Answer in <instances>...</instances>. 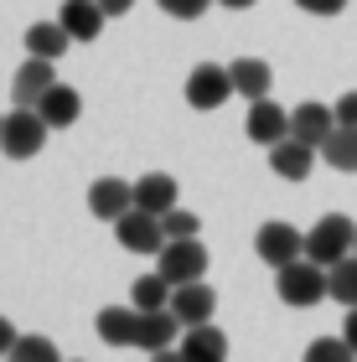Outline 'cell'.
Segmentation results:
<instances>
[{
    "label": "cell",
    "mask_w": 357,
    "mask_h": 362,
    "mask_svg": "<svg viewBox=\"0 0 357 362\" xmlns=\"http://www.w3.org/2000/svg\"><path fill=\"white\" fill-rule=\"evenodd\" d=\"M280 279H274V290H280V300L290 310H311L321 300H332V274L327 264H316L311 254H300V259H290L285 269H274Z\"/></svg>",
    "instance_id": "obj_1"
},
{
    "label": "cell",
    "mask_w": 357,
    "mask_h": 362,
    "mask_svg": "<svg viewBox=\"0 0 357 362\" xmlns=\"http://www.w3.org/2000/svg\"><path fill=\"white\" fill-rule=\"evenodd\" d=\"M47 129H52V124L42 119V109L16 104V109L6 114V124H0V151H6L11 160H31V156H42Z\"/></svg>",
    "instance_id": "obj_2"
},
{
    "label": "cell",
    "mask_w": 357,
    "mask_h": 362,
    "mask_svg": "<svg viewBox=\"0 0 357 362\" xmlns=\"http://www.w3.org/2000/svg\"><path fill=\"white\" fill-rule=\"evenodd\" d=\"M357 249V223L347 218V212H327L311 233H305V254L316 259V264H336V259H347Z\"/></svg>",
    "instance_id": "obj_3"
},
{
    "label": "cell",
    "mask_w": 357,
    "mask_h": 362,
    "mask_svg": "<svg viewBox=\"0 0 357 362\" xmlns=\"http://www.w3.org/2000/svg\"><path fill=\"white\" fill-rule=\"evenodd\" d=\"M115 238H119L124 254H160L166 249V223H160V212H151V207H129L115 223Z\"/></svg>",
    "instance_id": "obj_4"
},
{
    "label": "cell",
    "mask_w": 357,
    "mask_h": 362,
    "mask_svg": "<svg viewBox=\"0 0 357 362\" xmlns=\"http://www.w3.org/2000/svg\"><path fill=\"white\" fill-rule=\"evenodd\" d=\"M228 93H238V88H233V68H223V62H197L187 73V104L192 109H223Z\"/></svg>",
    "instance_id": "obj_5"
},
{
    "label": "cell",
    "mask_w": 357,
    "mask_h": 362,
    "mask_svg": "<svg viewBox=\"0 0 357 362\" xmlns=\"http://www.w3.org/2000/svg\"><path fill=\"white\" fill-rule=\"evenodd\" d=\"M156 269L171 279V285H187V279L207 274V249L202 238H166V249L156 254Z\"/></svg>",
    "instance_id": "obj_6"
},
{
    "label": "cell",
    "mask_w": 357,
    "mask_h": 362,
    "mask_svg": "<svg viewBox=\"0 0 357 362\" xmlns=\"http://www.w3.org/2000/svg\"><path fill=\"white\" fill-rule=\"evenodd\" d=\"M254 254L264 259L269 269H285L290 259H300L305 254V233L300 228H290V223H259V233H254Z\"/></svg>",
    "instance_id": "obj_7"
},
{
    "label": "cell",
    "mask_w": 357,
    "mask_h": 362,
    "mask_svg": "<svg viewBox=\"0 0 357 362\" xmlns=\"http://www.w3.org/2000/svg\"><path fill=\"white\" fill-rule=\"evenodd\" d=\"M243 135H249L254 145H280L285 135H290V109H280L274 98L264 93V98H249V114H243Z\"/></svg>",
    "instance_id": "obj_8"
},
{
    "label": "cell",
    "mask_w": 357,
    "mask_h": 362,
    "mask_svg": "<svg viewBox=\"0 0 357 362\" xmlns=\"http://www.w3.org/2000/svg\"><path fill=\"white\" fill-rule=\"evenodd\" d=\"M135 207V181H119V176H99L88 187V212L99 223H119L124 212Z\"/></svg>",
    "instance_id": "obj_9"
},
{
    "label": "cell",
    "mask_w": 357,
    "mask_h": 362,
    "mask_svg": "<svg viewBox=\"0 0 357 362\" xmlns=\"http://www.w3.org/2000/svg\"><path fill=\"white\" fill-rule=\"evenodd\" d=\"M336 124H342V119H336V104H316V98H305V104L290 109V135L305 140V145H316V151L327 145V135Z\"/></svg>",
    "instance_id": "obj_10"
},
{
    "label": "cell",
    "mask_w": 357,
    "mask_h": 362,
    "mask_svg": "<svg viewBox=\"0 0 357 362\" xmlns=\"http://www.w3.org/2000/svg\"><path fill=\"white\" fill-rule=\"evenodd\" d=\"M182 316H176L171 305H160V310H140V341L135 347H145L151 357H166L176 347V337H182Z\"/></svg>",
    "instance_id": "obj_11"
},
{
    "label": "cell",
    "mask_w": 357,
    "mask_h": 362,
    "mask_svg": "<svg viewBox=\"0 0 357 362\" xmlns=\"http://www.w3.org/2000/svg\"><path fill=\"white\" fill-rule=\"evenodd\" d=\"M57 83V73H52V57H37V52H26V62L16 68V78H11V98L16 104H31L37 109L42 104V93Z\"/></svg>",
    "instance_id": "obj_12"
},
{
    "label": "cell",
    "mask_w": 357,
    "mask_h": 362,
    "mask_svg": "<svg viewBox=\"0 0 357 362\" xmlns=\"http://www.w3.org/2000/svg\"><path fill=\"white\" fill-rule=\"evenodd\" d=\"M316 156H321L316 145L285 135L280 145H269V171L280 176V181H305V176H311V166H316Z\"/></svg>",
    "instance_id": "obj_13"
},
{
    "label": "cell",
    "mask_w": 357,
    "mask_h": 362,
    "mask_svg": "<svg viewBox=\"0 0 357 362\" xmlns=\"http://www.w3.org/2000/svg\"><path fill=\"white\" fill-rule=\"evenodd\" d=\"M171 310H176V316H182L187 326L213 321V310H218V290H213V285H202V279H187V285H176V290H171Z\"/></svg>",
    "instance_id": "obj_14"
},
{
    "label": "cell",
    "mask_w": 357,
    "mask_h": 362,
    "mask_svg": "<svg viewBox=\"0 0 357 362\" xmlns=\"http://www.w3.org/2000/svg\"><path fill=\"white\" fill-rule=\"evenodd\" d=\"M99 337L109 341V347H135L140 341V305L129 300V305H104L99 310Z\"/></svg>",
    "instance_id": "obj_15"
},
{
    "label": "cell",
    "mask_w": 357,
    "mask_h": 362,
    "mask_svg": "<svg viewBox=\"0 0 357 362\" xmlns=\"http://www.w3.org/2000/svg\"><path fill=\"white\" fill-rule=\"evenodd\" d=\"M57 21L73 31V42H93V37L104 31L109 16H104L99 0H62V16H57Z\"/></svg>",
    "instance_id": "obj_16"
},
{
    "label": "cell",
    "mask_w": 357,
    "mask_h": 362,
    "mask_svg": "<svg viewBox=\"0 0 357 362\" xmlns=\"http://www.w3.org/2000/svg\"><path fill=\"white\" fill-rule=\"evenodd\" d=\"M42 119L52 124V129H68V124H78V114H83V93L78 88H68V83H52L42 93Z\"/></svg>",
    "instance_id": "obj_17"
},
{
    "label": "cell",
    "mask_w": 357,
    "mask_h": 362,
    "mask_svg": "<svg viewBox=\"0 0 357 362\" xmlns=\"http://www.w3.org/2000/svg\"><path fill=\"white\" fill-rule=\"evenodd\" d=\"M182 357L187 362H218V357H228V337H223L213 321H197V326H187V337H182Z\"/></svg>",
    "instance_id": "obj_18"
},
{
    "label": "cell",
    "mask_w": 357,
    "mask_h": 362,
    "mask_svg": "<svg viewBox=\"0 0 357 362\" xmlns=\"http://www.w3.org/2000/svg\"><path fill=\"white\" fill-rule=\"evenodd\" d=\"M176 197H182V187H176L171 171H145L135 181V207H151V212H171Z\"/></svg>",
    "instance_id": "obj_19"
},
{
    "label": "cell",
    "mask_w": 357,
    "mask_h": 362,
    "mask_svg": "<svg viewBox=\"0 0 357 362\" xmlns=\"http://www.w3.org/2000/svg\"><path fill=\"white\" fill-rule=\"evenodd\" d=\"M228 68H233V88H238V98H264V93L274 88V68H269L264 57H233Z\"/></svg>",
    "instance_id": "obj_20"
},
{
    "label": "cell",
    "mask_w": 357,
    "mask_h": 362,
    "mask_svg": "<svg viewBox=\"0 0 357 362\" xmlns=\"http://www.w3.org/2000/svg\"><path fill=\"white\" fill-rule=\"evenodd\" d=\"M321 160H327L332 171L357 176V124H336L327 135V145H321Z\"/></svg>",
    "instance_id": "obj_21"
},
{
    "label": "cell",
    "mask_w": 357,
    "mask_h": 362,
    "mask_svg": "<svg viewBox=\"0 0 357 362\" xmlns=\"http://www.w3.org/2000/svg\"><path fill=\"white\" fill-rule=\"evenodd\" d=\"M68 47H73V31L62 26V21H37V26L26 31V52H37V57H52L57 62Z\"/></svg>",
    "instance_id": "obj_22"
},
{
    "label": "cell",
    "mask_w": 357,
    "mask_h": 362,
    "mask_svg": "<svg viewBox=\"0 0 357 362\" xmlns=\"http://www.w3.org/2000/svg\"><path fill=\"white\" fill-rule=\"evenodd\" d=\"M171 290H176V285L156 269V274H140L135 285H129V300H135L140 310H160V305H171Z\"/></svg>",
    "instance_id": "obj_23"
},
{
    "label": "cell",
    "mask_w": 357,
    "mask_h": 362,
    "mask_svg": "<svg viewBox=\"0 0 357 362\" xmlns=\"http://www.w3.org/2000/svg\"><path fill=\"white\" fill-rule=\"evenodd\" d=\"M327 274H332V300L342 305V310H352V305H357V249H352L347 259H336Z\"/></svg>",
    "instance_id": "obj_24"
},
{
    "label": "cell",
    "mask_w": 357,
    "mask_h": 362,
    "mask_svg": "<svg viewBox=\"0 0 357 362\" xmlns=\"http://www.w3.org/2000/svg\"><path fill=\"white\" fill-rule=\"evenodd\" d=\"M352 357H357V352H352L347 337H321V341L305 347V362H352Z\"/></svg>",
    "instance_id": "obj_25"
},
{
    "label": "cell",
    "mask_w": 357,
    "mask_h": 362,
    "mask_svg": "<svg viewBox=\"0 0 357 362\" xmlns=\"http://www.w3.org/2000/svg\"><path fill=\"white\" fill-rule=\"evenodd\" d=\"M160 223H166V238H197L202 233V218H197V212H187L182 202H176L171 212H160Z\"/></svg>",
    "instance_id": "obj_26"
},
{
    "label": "cell",
    "mask_w": 357,
    "mask_h": 362,
    "mask_svg": "<svg viewBox=\"0 0 357 362\" xmlns=\"http://www.w3.org/2000/svg\"><path fill=\"white\" fill-rule=\"evenodd\" d=\"M16 362H57V347L47 337H16V347H11Z\"/></svg>",
    "instance_id": "obj_27"
},
{
    "label": "cell",
    "mask_w": 357,
    "mask_h": 362,
    "mask_svg": "<svg viewBox=\"0 0 357 362\" xmlns=\"http://www.w3.org/2000/svg\"><path fill=\"white\" fill-rule=\"evenodd\" d=\"M166 16H176V21H197V16L207 11V6H218V0H156Z\"/></svg>",
    "instance_id": "obj_28"
},
{
    "label": "cell",
    "mask_w": 357,
    "mask_h": 362,
    "mask_svg": "<svg viewBox=\"0 0 357 362\" xmlns=\"http://www.w3.org/2000/svg\"><path fill=\"white\" fill-rule=\"evenodd\" d=\"M295 6H300L305 16H342L347 0H295Z\"/></svg>",
    "instance_id": "obj_29"
},
{
    "label": "cell",
    "mask_w": 357,
    "mask_h": 362,
    "mask_svg": "<svg viewBox=\"0 0 357 362\" xmlns=\"http://www.w3.org/2000/svg\"><path fill=\"white\" fill-rule=\"evenodd\" d=\"M336 119H342V124H357V88H347L342 98H336Z\"/></svg>",
    "instance_id": "obj_30"
},
{
    "label": "cell",
    "mask_w": 357,
    "mask_h": 362,
    "mask_svg": "<svg viewBox=\"0 0 357 362\" xmlns=\"http://www.w3.org/2000/svg\"><path fill=\"white\" fill-rule=\"evenodd\" d=\"M99 6H104L109 21H115V16H129V11H135V0H99Z\"/></svg>",
    "instance_id": "obj_31"
},
{
    "label": "cell",
    "mask_w": 357,
    "mask_h": 362,
    "mask_svg": "<svg viewBox=\"0 0 357 362\" xmlns=\"http://www.w3.org/2000/svg\"><path fill=\"white\" fill-rule=\"evenodd\" d=\"M11 347H16V326L0 316V357H11Z\"/></svg>",
    "instance_id": "obj_32"
},
{
    "label": "cell",
    "mask_w": 357,
    "mask_h": 362,
    "mask_svg": "<svg viewBox=\"0 0 357 362\" xmlns=\"http://www.w3.org/2000/svg\"><path fill=\"white\" fill-rule=\"evenodd\" d=\"M342 337H347V341H352V352H357V305H352V310H347V326H342Z\"/></svg>",
    "instance_id": "obj_33"
},
{
    "label": "cell",
    "mask_w": 357,
    "mask_h": 362,
    "mask_svg": "<svg viewBox=\"0 0 357 362\" xmlns=\"http://www.w3.org/2000/svg\"><path fill=\"white\" fill-rule=\"evenodd\" d=\"M218 6H228V11H249V6H259V0H218Z\"/></svg>",
    "instance_id": "obj_34"
},
{
    "label": "cell",
    "mask_w": 357,
    "mask_h": 362,
    "mask_svg": "<svg viewBox=\"0 0 357 362\" xmlns=\"http://www.w3.org/2000/svg\"><path fill=\"white\" fill-rule=\"evenodd\" d=\"M0 124H6V114H0Z\"/></svg>",
    "instance_id": "obj_35"
}]
</instances>
